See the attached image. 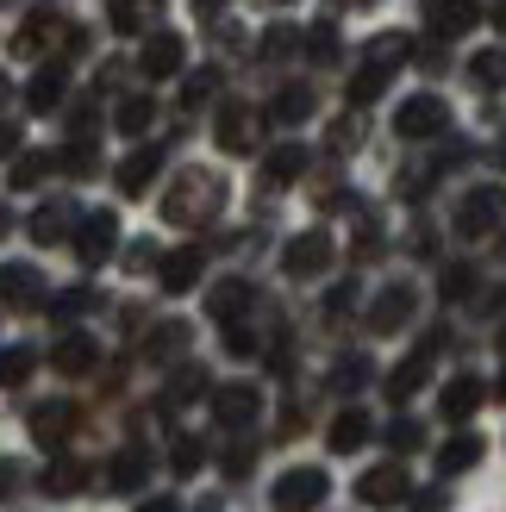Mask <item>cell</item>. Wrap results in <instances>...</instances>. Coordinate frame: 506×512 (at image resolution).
I'll use <instances>...</instances> for the list:
<instances>
[{
	"mask_svg": "<svg viewBox=\"0 0 506 512\" xmlns=\"http://www.w3.org/2000/svg\"><path fill=\"white\" fill-rule=\"evenodd\" d=\"M300 169H307V144H275L269 157H263V182L269 188H288Z\"/></svg>",
	"mask_w": 506,
	"mask_h": 512,
	"instance_id": "cell-28",
	"label": "cell"
},
{
	"mask_svg": "<svg viewBox=\"0 0 506 512\" xmlns=\"http://www.w3.org/2000/svg\"><path fill=\"white\" fill-rule=\"evenodd\" d=\"M225 350H232V356H250V350H257V338H250L244 325H225Z\"/></svg>",
	"mask_w": 506,
	"mask_h": 512,
	"instance_id": "cell-49",
	"label": "cell"
},
{
	"mask_svg": "<svg viewBox=\"0 0 506 512\" xmlns=\"http://www.w3.org/2000/svg\"><path fill=\"white\" fill-rule=\"evenodd\" d=\"M219 88V69H194L188 75V88H182V107H200V100H207Z\"/></svg>",
	"mask_w": 506,
	"mask_h": 512,
	"instance_id": "cell-45",
	"label": "cell"
},
{
	"mask_svg": "<svg viewBox=\"0 0 506 512\" xmlns=\"http://www.w3.org/2000/svg\"><path fill=\"white\" fill-rule=\"evenodd\" d=\"M350 294H357L350 281H344V288H332V294H325V313H344V306H350Z\"/></svg>",
	"mask_w": 506,
	"mask_h": 512,
	"instance_id": "cell-50",
	"label": "cell"
},
{
	"mask_svg": "<svg viewBox=\"0 0 506 512\" xmlns=\"http://www.w3.org/2000/svg\"><path fill=\"white\" fill-rule=\"evenodd\" d=\"M500 350H506V331H500Z\"/></svg>",
	"mask_w": 506,
	"mask_h": 512,
	"instance_id": "cell-59",
	"label": "cell"
},
{
	"mask_svg": "<svg viewBox=\"0 0 506 512\" xmlns=\"http://www.w3.org/2000/svg\"><path fill=\"white\" fill-rule=\"evenodd\" d=\"M0 300L19 306V313H25V306H38L44 300V275L32 263H7V269H0Z\"/></svg>",
	"mask_w": 506,
	"mask_h": 512,
	"instance_id": "cell-17",
	"label": "cell"
},
{
	"mask_svg": "<svg viewBox=\"0 0 506 512\" xmlns=\"http://www.w3.org/2000/svg\"><path fill=\"white\" fill-rule=\"evenodd\" d=\"M200 263H207V250H175V256H163V269H157V281H163V294H188L194 281H200Z\"/></svg>",
	"mask_w": 506,
	"mask_h": 512,
	"instance_id": "cell-22",
	"label": "cell"
},
{
	"mask_svg": "<svg viewBox=\"0 0 506 512\" xmlns=\"http://www.w3.org/2000/svg\"><path fill=\"white\" fill-rule=\"evenodd\" d=\"M163 13V0H107V19H113V32H150Z\"/></svg>",
	"mask_w": 506,
	"mask_h": 512,
	"instance_id": "cell-26",
	"label": "cell"
},
{
	"mask_svg": "<svg viewBox=\"0 0 506 512\" xmlns=\"http://www.w3.org/2000/svg\"><path fill=\"white\" fill-rule=\"evenodd\" d=\"M138 512H182V506H175V500H169V494H163V500H144V506H138Z\"/></svg>",
	"mask_w": 506,
	"mask_h": 512,
	"instance_id": "cell-53",
	"label": "cell"
},
{
	"mask_svg": "<svg viewBox=\"0 0 506 512\" xmlns=\"http://www.w3.org/2000/svg\"><path fill=\"white\" fill-rule=\"evenodd\" d=\"M250 463H257V450H250V444H232V450H225V475H250Z\"/></svg>",
	"mask_w": 506,
	"mask_h": 512,
	"instance_id": "cell-48",
	"label": "cell"
},
{
	"mask_svg": "<svg viewBox=\"0 0 506 512\" xmlns=\"http://www.w3.org/2000/svg\"><path fill=\"white\" fill-rule=\"evenodd\" d=\"M313 107H319L313 88H307V82H288L282 94L269 100V119H275V125H300V119H313Z\"/></svg>",
	"mask_w": 506,
	"mask_h": 512,
	"instance_id": "cell-25",
	"label": "cell"
},
{
	"mask_svg": "<svg viewBox=\"0 0 506 512\" xmlns=\"http://www.w3.org/2000/svg\"><path fill=\"white\" fill-rule=\"evenodd\" d=\"M332 256H338L332 232H300V238H288V250H282V275H294V281H313V275H325V269H332Z\"/></svg>",
	"mask_w": 506,
	"mask_h": 512,
	"instance_id": "cell-5",
	"label": "cell"
},
{
	"mask_svg": "<svg viewBox=\"0 0 506 512\" xmlns=\"http://www.w3.org/2000/svg\"><path fill=\"white\" fill-rule=\"evenodd\" d=\"M494 25H500V32H506V0H500V7H494Z\"/></svg>",
	"mask_w": 506,
	"mask_h": 512,
	"instance_id": "cell-55",
	"label": "cell"
},
{
	"mask_svg": "<svg viewBox=\"0 0 506 512\" xmlns=\"http://www.w3.org/2000/svg\"><path fill=\"white\" fill-rule=\"evenodd\" d=\"M357 500H363V506H394V500H407V469H400V463L369 469V475L357 481Z\"/></svg>",
	"mask_w": 506,
	"mask_h": 512,
	"instance_id": "cell-15",
	"label": "cell"
},
{
	"mask_svg": "<svg viewBox=\"0 0 506 512\" xmlns=\"http://www.w3.org/2000/svg\"><path fill=\"white\" fill-rule=\"evenodd\" d=\"M213 138H219V150L225 157H250V150H257V113L250 107H219V125H213Z\"/></svg>",
	"mask_w": 506,
	"mask_h": 512,
	"instance_id": "cell-11",
	"label": "cell"
},
{
	"mask_svg": "<svg viewBox=\"0 0 506 512\" xmlns=\"http://www.w3.org/2000/svg\"><path fill=\"white\" fill-rule=\"evenodd\" d=\"M488 400V388H482V375H457V381H450V388L438 394V413L450 419V425H463L469 413H475V406H482Z\"/></svg>",
	"mask_w": 506,
	"mask_h": 512,
	"instance_id": "cell-18",
	"label": "cell"
},
{
	"mask_svg": "<svg viewBox=\"0 0 506 512\" xmlns=\"http://www.w3.org/2000/svg\"><path fill=\"white\" fill-rule=\"evenodd\" d=\"M332 388H338V394H357V388H369V363H363V356H344V363H338V375H332Z\"/></svg>",
	"mask_w": 506,
	"mask_h": 512,
	"instance_id": "cell-42",
	"label": "cell"
},
{
	"mask_svg": "<svg viewBox=\"0 0 506 512\" xmlns=\"http://www.w3.org/2000/svg\"><path fill=\"white\" fill-rule=\"evenodd\" d=\"M32 363H38V356H32V344H13V350H0V388H19V381L32 375Z\"/></svg>",
	"mask_w": 506,
	"mask_h": 512,
	"instance_id": "cell-37",
	"label": "cell"
},
{
	"mask_svg": "<svg viewBox=\"0 0 506 512\" xmlns=\"http://www.w3.org/2000/svg\"><path fill=\"white\" fill-rule=\"evenodd\" d=\"M475 463H482V438H469V431H457V438L438 450V475H463Z\"/></svg>",
	"mask_w": 506,
	"mask_h": 512,
	"instance_id": "cell-31",
	"label": "cell"
},
{
	"mask_svg": "<svg viewBox=\"0 0 506 512\" xmlns=\"http://www.w3.org/2000/svg\"><path fill=\"white\" fill-rule=\"evenodd\" d=\"M113 244H119V219H113V213H88L82 225H75V256H82L88 269L107 263Z\"/></svg>",
	"mask_w": 506,
	"mask_h": 512,
	"instance_id": "cell-10",
	"label": "cell"
},
{
	"mask_svg": "<svg viewBox=\"0 0 506 512\" xmlns=\"http://www.w3.org/2000/svg\"><path fill=\"white\" fill-rule=\"evenodd\" d=\"M57 163H63V169H75V175H88V169H94V144H88V138H75Z\"/></svg>",
	"mask_w": 506,
	"mask_h": 512,
	"instance_id": "cell-46",
	"label": "cell"
},
{
	"mask_svg": "<svg viewBox=\"0 0 506 512\" xmlns=\"http://www.w3.org/2000/svg\"><path fill=\"white\" fill-rule=\"evenodd\" d=\"M444 506H450V494H438V488H425V494H419V512H444Z\"/></svg>",
	"mask_w": 506,
	"mask_h": 512,
	"instance_id": "cell-51",
	"label": "cell"
},
{
	"mask_svg": "<svg viewBox=\"0 0 506 512\" xmlns=\"http://www.w3.org/2000/svg\"><path fill=\"white\" fill-rule=\"evenodd\" d=\"M244 306H250V281H238V275H232V281H219V288L207 294V313H213L219 325H238V319H244Z\"/></svg>",
	"mask_w": 506,
	"mask_h": 512,
	"instance_id": "cell-27",
	"label": "cell"
},
{
	"mask_svg": "<svg viewBox=\"0 0 506 512\" xmlns=\"http://www.w3.org/2000/svg\"><path fill=\"white\" fill-rule=\"evenodd\" d=\"M13 150H19V132H13V125H0V157H13Z\"/></svg>",
	"mask_w": 506,
	"mask_h": 512,
	"instance_id": "cell-52",
	"label": "cell"
},
{
	"mask_svg": "<svg viewBox=\"0 0 506 512\" xmlns=\"http://www.w3.org/2000/svg\"><path fill=\"white\" fill-rule=\"evenodd\" d=\"M200 463H207V450H200V438H175V444H169V469H175V475H194Z\"/></svg>",
	"mask_w": 506,
	"mask_h": 512,
	"instance_id": "cell-39",
	"label": "cell"
},
{
	"mask_svg": "<svg viewBox=\"0 0 506 512\" xmlns=\"http://www.w3.org/2000/svg\"><path fill=\"white\" fill-rule=\"evenodd\" d=\"M413 306H419L413 281H388V288L369 300V331H400V325L413 319Z\"/></svg>",
	"mask_w": 506,
	"mask_h": 512,
	"instance_id": "cell-8",
	"label": "cell"
},
{
	"mask_svg": "<svg viewBox=\"0 0 506 512\" xmlns=\"http://www.w3.org/2000/svg\"><path fill=\"white\" fill-rule=\"evenodd\" d=\"M307 57H313V63H332V57H338V25H332V19L307 32Z\"/></svg>",
	"mask_w": 506,
	"mask_h": 512,
	"instance_id": "cell-41",
	"label": "cell"
},
{
	"mask_svg": "<svg viewBox=\"0 0 506 512\" xmlns=\"http://www.w3.org/2000/svg\"><path fill=\"white\" fill-rule=\"evenodd\" d=\"M144 481H150V450H138V444L119 450L113 463H107V488H113V494H138Z\"/></svg>",
	"mask_w": 506,
	"mask_h": 512,
	"instance_id": "cell-20",
	"label": "cell"
},
{
	"mask_svg": "<svg viewBox=\"0 0 506 512\" xmlns=\"http://www.w3.org/2000/svg\"><path fill=\"white\" fill-rule=\"evenodd\" d=\"M263 413V394L250 388V381H232V388H213V419L225 431H244V425H257Z\"/></svg>",
	"mask_w": 506,
	"mask_h": 512,
	"instance_id": "cell-9",
	"label": "cell"
},
{
	"mask_svg": "<svg viewBox=\"0 0 506 512\" xmlns=\"http://www.w3.org/2000/svg\"><path fill=\"white\" fill-rule=\"evenodd\" d=\"M150 356H157V363H169V356H182L188 350V325L182 319H163L157 331H150V344H144Z\"/></svg>",
	"mask_w": 506,
	"mask_h": 512,
	"instance_id": "cell-33",
	"label": "cell"
},
{
	"mask_svg": "<svg viewBox=\"0 0 506 512\" xmlns=\"http://www.w3.org/2000/svg\"><path fill=\"white\" fill-rule=\"evenodd\" d=\"M500 219H506V194L500 188H469L463 207H457V232L463 238H488Z\"/></svg>",
	"mask_w": 506,
	"mask_h": 512,
	"instance_id": "cell-7",
	"label": "cell"
},
{
	"mask_svg": "<svg viewBox=\"0 0 506 512\" xmlns=\"http://www.w3.org/2000/svg\"><path fill=\"white\" fill-rule=\"evenodd\" d=\"M7 94H13V82H7V75H0V107H7Z\"/></svg>",
	"mask_w": 506,
	"mask_h": 512,
	"instance_id": "cell-56",
	"label": "cell"
},
{
	"mask_svg": "<svg viewBox=\"0 0 506 512\" xmlns=\"http://www.w3.org/2000/svg\"><path fill=\"white\" fill-rule=\"evenodd\" d=\"M19 488H25V463H13V456H7V463H0V506H7Z\"/></svg>",
	"mask_w": 506,
	"mask_h": 512,
	"instance_id": "cell-47",
	"label": "cell"
},
{
	"mask_svg": "<svg viewBox=\"0 0 506 512\" xmlns=\"http://www.w3.org/2000/svg\"><path fill=\"white\" fill-rule=\"evenodd\" d=\"M432 356H438V338H425V344L407 356V363L388 375V400H413V394L425 388V375H432Z\"/></svg>",
	"mask_w": 506,
	"mask_h": 512,
	"instance_id": "cell-14",
	"label": "cell"
},
{
	"mask_svg": "<svg viewBox=\"0 0 506 512\" xmlns=\"http://www.w3.org/2000/svg\"><path fill=\"white\" fill-rule=\"evenodd\" d=\"M157 169H163V144H144V150H132V157L119 163V194H144L150 182H157Z\"/></svg>",
	"mask_w": 506,
	"mask_h": 512,
	"instance_id": "cell-21",
	"label": "cell"
},
{
	"mask_svg": "<svg viewBox=\"0 0 506 512\" xmlns=\"http://www.w3.org/2000/svg\"><path fill=\"white\" fill-rule=\"evenodd\" d=\"M325 494H332L325 469H288V475L269 488V506H275V512H313Z\"/></svg>",
	"mask_w": 506,
	"mask_h": 512,
	"instance_id": "cell-4",
	"label": "cell"
},
{
	"mask_svg": "<svg viewBox=\"0 0 506 512\" xmlns=\"http://www.w3.org/2000/svg\"><path fill=\"white\" fill-rule=\"evenodd\" d=\"M82 488H88V469L75 463V456H57V463L44 469V494L50 500H69V494H82Z\"/></svg>",
	"mask_w": 506,
	"mask_h": 512,
	"instance_id": "cell-30",
	"label": "cell"
},
{
	"mask_svg": "<svg viewBox=\"0 0 506 512\" xmlns=\"http://www.w3.org/2000/svg\"><path fill=\"white\" fill-rule=\"evenodd\" d=\"M369 431H375V419L363 413V406H344V413L332 419V431H325V444H332L338 456H350V450H363V444H369Z\"/></svg>",
	"mask_w": 506,
	"mask_h": 512,
	"instance_id": "cell-19",
	"label": "cell"
},
{
	"mask_svg": "<svg viewBox=\"0 0 506 512\" xmlns=\"http://www.w3.org/2000/svg\"><path fill=\"white\" fill-rule=\"evenodd\" d=\"M425 13H432L438 38H463L469 25L482 19V7H475V0H425Z\"/></svg>",
	"mask_w": 506,
	"mask_h": 512,
	"instance_id": "cell-23",
	"label": "cell"
},
{
	"mask_svg": "<svg viewBox=\"0 0 506 512\" xmlns=\"http://www.w3.org/2000/svg\"><path fill=\"white\" fill-rule=\"evenodd\" d=\"M294 50H300V32H294V25H269V32H263V57H269V63L294 57Z\"/></svg>",
	"mask_w": 506,
	"mask_h": 512,
	"instance_id": "cell-38",
	"label": "cell"
},
{
	"mask_svg": "<svg viewBox=\"0 0 506 512\" xmlns=\"http://www.w3.org/2000/svg\"><path fill=\"white\" fill-rule=\"evenodd\" d=\"M269 7H275V0H269ZM282 7H288V0H282Z\"/></svg>",
	"mask_w": 506,
	"mask_h": 512,
	"instance_id": "cell-60",
	"label": "cell"
},
{
	"mask_svg": "<svg viewBox=\"0 0 506 512\" xmlns=\"http://www.w3.org/2000/svg\"><path fill=\"white\" fill-rule=\"evenodd\" d=\"M69 225H75V207H69V200H50V207L32 213V244H63Z\"/></svg>",
	"mask_w": 506,
	"mask_h": 512,
	"instance_id": "cell-29",
	"label": "cell"
},
{
	"mask_svg": "<svg viewBox=\"0 0 506 512\" xmlns=\"http://www.w3.org/2000/svg\"><path fill=\"white\" fill-rule=\"evenodd\" d=\"M450 125V107L438 94H413V100H400V113H394V132L400 138H438Z\"/></svg>",
	"mask_w": 506,
	"mask_h": 512,
	"instance_id": "cell-6",
	"label": "cell"
},
{
	"mask_svg": "<svg viewBox=\"0 0 506 512\" xmlns=\"http://www.w3.org/2000/svg\"><path fill=\"white\" fill-rule=\"evenodd\" d=\"M182 63H188V44L175 38V32H150V38H144L138 69L150 75V82H169V75H182Z\"/></svg>",
	"mask_w": 506,
	"mask_h": 512,
	"instance_id": "cell-12",
	"label": "cell"
},
{
	"mask_svg": "<svg viewBox=\"0 0 506 512\" xmlns=\"http://www.w3.org/2000/svg\"><path fill=\"white\" fill-rule=\"evenodd\" d=\"M469 82L475 88H506V50H482V57H469Z\"/></svg>",
	"mask_w": 506,
	"mask_h": 512,
	"instance_id": "cell-34",
	"label": "cell"
},
{
	"mask_svg": "<svg viewBox=\"0 0 506 512\" xmlns=\"http://www.w3.org/2000/svg\"><path fill=\"white\" fill-rule=\"evenodd\" d=\"M200 394H207V369H175V381H169V400L163 406H188V400H200Z\"/></svg>",
	"mask_w": 506,
	"mask_h": 512,
	"instance_id": "cell-36",
	"label": "cell"
},
{
	"mask_svg": "<svg viewBox=\"0 0 506 512\" xmlns=\"http://www.w3.org/2000/svg\"><path fill=\"white\" fill-rule=\"evenodd\" d=\"M475 294V269L469 263H450L444 269V300H469Z\"/></svg>",
	"mask_w": 506,
	"mask_h": 512,
	"instance_id": "cell-44",
	"label": "cell"
},
{
	"mask_svg": "<svg viewBox=\"0 0 506 512\" xmlns=\"http://www.w3.org/2000/svg\"><path fill=\"white\" fill-rule=\"evenodd\" d=\"M88 306H94V288H69V294H57V300H50V313H57V319L69 325V319H82Z\"/></svg>",
	"mask_w": 506,
	"mask_h": 512,
	"instance_id": "cell-43",
	"label": "cell"
},
{
	"mask_svg": "<svg viewBox=\"0 0 506 512\" xmlns=\"http://www.w3.org/2000/svg\"><path fill=\"white\" fill-rule=\"evenodd\" d=\"M69 94V69L63 63H44L38 69V82L32 88H25V107H32V113H57V100Z\"/></svg>",
	"mask_w": 506,
	"mask_h": 512,
	"instance_id": "cell-24",
	"label": "cell"
},
{
	"mask_svg": "<svg viewBox=\"0 0 506 512\" xmlns=\"http://www.w3.org/2000/svg\"><path fill=\"white\" fill-rule=\"evenodd\" d=\"M50 363H57V375H88L100 363V344L88 338V331H63L57 350H50Z\"/></svg>",
	"mask_w": 506,
	"mask_h": 512,
	"instance_id": "cell-16",
	"label": "cell"
},
{
	"mask_svg": "<svg viewBox=\"0 0 506 512\" xmlns=\"http://www.w3.org/2000/svg\"><path fill=\"white\" fill-rule=\"evenodd\" d=\"M419 444H425V425H419V419H394V425H388V450H394V456H407V450H419Z\"/></svg>",
	"mask_w": 506,
	"mask_h": 512,
	"instance_id": "cell-40",
	"label": "cell"
},
{
	"mask_svg": "<svg viewBox=\"0 0 506 512\" xmlns=\"http://www.w3.org/2000/svg\"><path fill=\"white\" fill-rule=\"evenodd\" d=\"M75 425H82V413H75L69 400H44V406H32V438H38L44 450H63Z\"/></svg>",
	"mask_w": 506,
	"mask_h": 512,
	"instance_id": "cell-13",
	"label": "cell"
},
{
	"mask_svg": "<svg viewBox=\"0 0 506 512\" xmlns=\"http://www.w3.org/2000/svg\"><path fill=\"white\" fill-rule=\"evenodd\" d=\"M219 7H225V0H194V13H200V19H213Z\"/></svg>",
	"mask_w": 506,
	"mask_h": 512,
	"instance_id": "cell-54",
	"label": "cell"
},
{
	"mask_svg": "<svg viewBox=\"0 0 506 512\" xmlns=\"http://www.w3.org/2000/svg\"><path fill=\"white\" fill-rule=\"evenodd\" d=\"M50 169H57V157H44V150H25V157H13V175H7V182H13V188H38Z\"/></svg>",
	"mask_w": 506,
	"mask_h": 512,
	"instance_id": "cell-35",
	"label": "cell"
},
{
	"mask_svg": "<svg viewBox=\"0 0 506 512\" xmlns=\"http://www.w3.org/2000/svg\"><path fill=\"white\" fill-rule=\"evenodd\" d=\"M500 163H506V138H500Z\"/></svg>",
	"mask_w": 506,
	"mask_h": 512,
	"instance_id": "cell-57",
	"label": "cell"
},
{
	"mask_svg": "<svg viewBox=\"0 0 506 512\" xmlns=\"http://www.w3.org/2000/svg\"><path fill=\"white\" fill-rule=\"evenodd\" d=\"M150 119H157V100H150V94L119 100V113H113V125H119L125 138H144V132H150Z\"/></svg>",
	"mask_w": 506,
	"mask_h": 512,
	"instance_id": "cell-32",
	"label": "cell"
},
{
	"mask_svg": "<svg viewBox=\"0 0 506 512\" xmlns=\"http://www.w3.org/2000/svg\"><path fill=\"white\" fill-rule=\"evenodd\" d=\"M413 57V44L400 38V32H388V38H375L369 50H363V69L350 75V100H357V107H369L375 94H382L388 82H394V69Z\"/></svg>",
	"mask_w": 506,
	"mask_h": 512,
	"instance_id": "cell-2",
	"label": "cell"
},
{
	"mask_svg": "<svg viewBox=\"0 0 506 512\" xmlns=\"http://www.w3.org/2000/svg\"><path fill=\"white\" fill-rule=\"evenodd\" d=\"M225 207V182L213 169H182L163 194V219L169 225H213Z\"/></svg>",
	"mask_w": 506,
	"mask_h": 512,
	"instance_id": "cell-1",
	"label": "cell"
},
{
	"mask_svg": "<svg viewBox=\"0 0 506 512\" xmlns=\"http://www.w3.org/2000/svg\"><path fill=\"white\" fill-rule=\"evenodd\" d=\"M500 400H506V375H500Z\"/></svg>",
	"mask_w": 506,
	"mask_h": 512,
	"instance_id": "cell-58",
	"label": "cell"
},
{
	"mask_svg": "<svg viewBox=\"0 0 506 512\" xmlns=\"http://www.w3.org/2000/svg\"><path fill=\"white\" fill-rule=\"evenodd\" d=\"M57 38H69V13L63 0H38L32 13H25V25L13 32V57H44Z\"/></svg>",
	"mask_w": 506,
	"mask_h": 512,
	"instance_id": "cell-3",
	"label": "cell"
}]
</instances>
